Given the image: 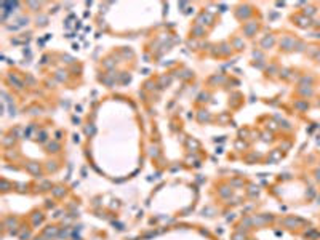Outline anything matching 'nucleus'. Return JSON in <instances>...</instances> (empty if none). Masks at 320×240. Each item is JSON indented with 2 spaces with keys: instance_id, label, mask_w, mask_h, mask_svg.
Segmentation results:
<instances>
[]
</instances>
